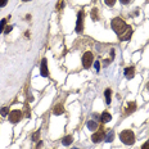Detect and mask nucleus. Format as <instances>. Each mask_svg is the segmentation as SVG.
I'll use <instances>...</instances> for the list:
<instances>
[{
    "instance_id": "nucleus-4",
    "label": "nucleus",
    "mask_w": 149,
    "mask_h": 149,
    "mask_svg": "<svg viewBox=\"0 0 149 149\" xmlns=\"http://www.w3.org/2000/svg\"><path fill=\"white\" fill-rule=\"evenodd\" d=\"M8 117H9V122L10 123H17L22 120V112L18 111V109L12 111V112H9Z\"/></svg>"
},
{
    "instance_id": "nucleus-10",
    "label": "nucleus",
    "mask_w": 149,
    "mask_h": 149,
    "mask_svg": "<svg viewBox=\"0 0 149 149\" xmlns=\"http://www.w3.org/2000/svg\"><path fill=\"white\" fill-rule=\"evenodd\" d=\"M53 112H54L55 116H59V114L64 113V108H63V105H62V104H57V105L54 107V109H53Z\"/></svg>"
},
{
    "instance_id": "nucleus-24",
    "label": "nucleus",
    "mask_w": 149,
    "mask_h": 149,
    "mask_svg": "<svg viewBox=\"0 0 149 149\" xmlns=\"http://www.w3.org/2000/svg\"><path fill=\"white\" fill-rule=\"evenodd\" d=\"M141 149H149V140H148V141H145L144 144H143Z\"/></svg>"
},
{
    "instance_id": "nucleus-2",
    "label": "nucleus",
    "mask_w": 149,
    "mask_h": 149,
    "mask_svg": "<svg viewBox=\"0 0 149 149\" xmlns=\"http://www.w3.org/2000/svg\"><path fill=\"white\" fill-rule=\"evenodd\" d=\"M111 26H112V30H113L114 32L117 33V35H120V33H121L123 30L126 29V26H127V24H126L125 22H123V21L121 19V18L116 17V18H113V19H112Z\"/></svg>"
},
{
    "instance_id": "nucleus-3",
    "label": "nucleus",
    "mask_w": 149,
    "mask_h": 149,
    "mask_svg": "<svg viewBox=\"0 0 149 149\" xmlns=\"http://www.w3.org/2000/svg\"><path fill=\"white\" fill-rule=\"evenodd\" d=\"M93 61H94V55H93V53L86 52L85 54L82 55V66H84V68H86V70H88V68L91 67Z\"/></svg>"
},
{
    "instance_id": "nucleus-5",
    "label": "nucleus",
    "mask_w": 149,
    "mask_h": 149,
    "mask_svg": "<svg viewBox=\"0 0 149 149\" xmlns=\"http://www.w3.org/2000/svg\"><path fill=\"white\" fill-rule=\"evenodd\" d=\"M131 33H132V29L130 26H126V29L118 35V39L121 41H126V40H129L131 37Z\"/></svg>"
},
{
    "instance_id": "nucleus-27",
    "label": "nucleus",
    "mask_w": 149,
    "mask_h": 149,
    "mask_svg": "<svg viewBox=\"0 0 149 149\" xmlns=\"http://www.w3.org/2000/svg\"><path fill=\"white\" fill-rule=\"evenodd\" d=\"M42 145V141H39V144H37V148H40Z\"/></svg>"
},
{
    "instance_id": "nucleus-9",
    "label": "nucleus",
    "mask_w": 149,
    "mask_h": 149,
    "mask_svg": "<svg viewBox=\"0 0 149 149\" xmlns=\"http://www.w3.org/2000/svg\"><path fill=\"white\" fill-rule=\"evenodd\" d=\"M135 74V67H127L125 68V76L127 79H132Z\"/></svg>"
},
{
    "instance_id": "nucleus-16",
    "label": "nucleus",
    "mask_w": 149,
    "mask_h": 149,
    "mask_svg": "<svg viewBox=\"0 0 149 149\" xmlns=\"http://www.w3.org/2000/svg\"><path fill=\"white\" fill-rule=\"evenodd\" d=\"M91 19H93V21H98V19H99V15H98V9H97V8L91 9Z\"/></svg>"
},
{
    "instance_id": "nucleus-8",
    "label": "nucleus",
    "mask_w": 149,
    "mask_h": 149,
    "mask_svg": "<svg viewBox=\"0 0 149 149\" xmlns=\"http://www.w3.org/2000/svg\"><path fill=\"white\" fill-rule=\"evenodd\" d=\"M76 31H77V32H81V31H82V12H80L79 15H77Z\"/></svg>"
},
{
    "instance_id": "nucleus-28",
    "label": "nucleus",
    "mask_w": 149,
    "mask_h": 149,
    "mask_svg": "<svg viewBox=\"0 0 149 149\" xmlns=\"http://www.w3.org/2000/svg\"><path fill=\"white\" fill-rule=\"evenodd\" d=\"M147 88H148V90H149V84H148V85H147Z\"/></svg>"
},
{
    "instance_id": "nucleus-13",
    "label": "nucleus",
    "mask_w": 149,
    "mask_h": 149,
    "mask_svg": "<svg viewBox=\"0 0 149 149\" xmlns=\"http://www.w3.org/2000/svg\"><path fill=\"white\" fill-rule=\"evenodd\" d=\"M88 129L91 130V131H95V130L98 129V123L95 122V121H89L88 122Z\"/></svg>"
},
{
    "instance_id": "nucleus-14",
    "label": "nucleus",
    "mask_w": 149,
    "mask_h": 149,
    "mask_svg": "<svg viewBox=\"0 0 149 149\" xmlns=\"http://www.w3.org/2000/svg\"><path fill=\"white\" fill-rule=\"evenodd\" d=\"M135 109H136V103L131 102V103H129V107H127V109H126V113H132Z\"/></svg>"
},
{
    "instance_id": "nucleus-21",
    "label": "nucleus",
    "mask_w": 149,
    "mask_h": 149,
    "mask_svg": "<svg viewBox=\"0 0 149 149\" xmlns=\"http://www.w3.org/2000/svg\"><path fill=\"white\" fill-rule=\"evenodd\" d=\"M114 3H116V0H105V4H107L108 7H113Z\"/></svg>"
},
{
    "instance_id": "nucleus-11",
    "label": "nucleus",
    "mask_w": 149,
    "mask_h": 149,
    "mask_svg": "<svg viewBox=\"0 0 149 149\" xmlns=\"http://www.w3.org/2000/svg\"><path fill=\"white\" fill-rule=\"evenodd\" d=\"M100 120H102V122L103 123H107V122H109V121L112 120V116L108 113V112H103L102 116H100Z\"/></svg>"
},
{
    "instance_id": "nucleus-19",
    "label": "nucleus",
    "mask_w": 149,
    "mask_h": 149,
    "mask_svg": "<svg viewBox=\"0 0 149 149\" xmlns=\"http://www.w3.org/2000/svg\"><path fill=\"white\" fill-rule=\"evenodd\" d=\"M112 140H113V132H109V134L107 135V138H105V141H107V143H111Z\"/></svg>"
},
{
    "instance_id": "nucleus-23",
    "label": "nucleus",
    "mask_w": 149,
    "mask_h": 149,
    "mask_svg": "<svg viewBox=\"0 0 149 149\" xmlns=\"http://www.w3.org/2000/svg\"><path fill=\"white\" fill-rule=\"evenodd\" d=\"M7 3H8V0H0V8L5 7V5H7Z\"/></svg>"
},
{
    "instance_id": "nucleus-25",
    "label": "nucleus",
    "mask_w": 149,
    "mask_h": 149,
    "mask_svg": "<svg viewBox=\"0 0 149 149\" xmlns=\"http://www.w3.org/2000/svg\"><path fill=\"white\" fill-rule=\"evenodd\" d=\"M99 64H100L99 62H95V68H97V71H99V68H100L99 67Z\"/></svg>"
},
{
    "instance_id": "nucleus-22",
    "label": "nucleus",
    "mask_w": 149,
    "mask_h": 149,
    "mask_svg": "<svg viewBox=\"0 0 149 149\" xmlns=\"http://www.w3.org/2000/svg\"><path fill=\"white\" fill-rule=\"evenodd\" d=\"M12 30H13V26H7V27L4 29V33H9Z\"/></svg>"
},
{
    "instance_id": "nucleus-12",
    "label": "nucleus",
    "mask_w": 149,
    "mask_h": 149,
    "mask_svg": "<svg viewBox=\"0 0 149 149\" xmlns=\"http://www.w3.org/2000/svg\"><path fill=\"white\" fill-rule=\"evenodd\" d=\"M72 141H73V138H72V136H70V135L64 136V139L62 140V143H63L64 147H67V145H71V144H72Z\"/></svg>"
},
{
    "instance_id": "nucleus-29",
    "label": "nucleus",
    "mask_w": 149,
    "mask_h": 149,
    "mask_svg": "<svg viewBox=\"0 0 149 149\" xmlns=\"http://www.w3.org/2000/svg\"><path fill=\"white\" fill-rule=\"evenodd\" d=\"M72 149H77V148H72Z\"/></svg>"
},
{
    "instance_id": "nucleus-18",
    "label": "nucleus",
    "mask_w": 149,
    "mask_h": 149,
    "mask_svg": "<svg viewBox=\"0 0 149 149\" xmlns=\"http://www.w3.org/2000/svg\"><path fill=\"white\" fill-rule=\"evenodd\" d=\"M0 114H1V116H8L9 114V107L1 108V109H0Z\"/></svg>"
},
{
    "instance_id": "nucleus-6",
    "label": "nucleus",
    "mask_w": 149,
    "mask_h": 149,
    "mask_svg": "<svg viewBox=\"0 0 149 149\" xmlns=\"http://www.w3.org/2000/svg\"><path fill=\"white\" fill-rule=\"evenodd\" d=\"M40 73H41L42 77H48L49 76V71H48V61L42 59L41 61V67H40Z\"/></svg>"
},
{
    "instance_id": "nucleus-1",
    "label": "nucleus",
    "mask_w": 149,
    "mask_h": 149,
    "mask_svg": "<svg viewBox=\"0 0 149 149\" xmlns=\"http://www.w3.org/2000/svg\"><path fill=\"white\" fill-rule=\"evenodd\" d=\"M120 139L126 145H132L135 143V135L131 130H123L120 134Z\"/></svg>"
},
{
    "instance_id": "nucleus-17",
    "label": "nucleus",
    "mask_w": 149,
    "mask_h": 149,
    "mask_svg": "<svg viewBox=\"0 0 149 149\" xmlns=\"http://www.w3.org/2000/svg\"><path fill=\"white\" fill-rule=\"evenodd\" d=\"M7 27V19L5 18H3L1 21H0V33H3V30Z\"/></svg>"
},
{
    "instance_id": "nucleus-15",
    "label": "nucleus",
    "mask_w": 149,
    "mask_h": 149,
    "mask_svg": "<svg viewBox=\"0 0 149 149\" xmlns=\"http://www.w3.org/2000/svg\"><path fill=\"white\" fill-rule=\"evenodd\" d=\"M111 94H112L111 89H107V90L104 91V97H105V100H107V104L111 103Z\"/></svg>"
},
{
    "instance_id": "nucleus-20",
    "label": "nucleus",
    "mask_w": 149,
    "mask_h": 149,
    "mask_svg": "<svg viewBox=\"0 0 149 149\" xmlns=\"http://www.w3.org/2000/svg\"><path fill=\"white\" fill-rule=\"evenodd\" d=\"M39 135H40V131H36L35 134L32 135V140H33V141H37V140H39Z\"/></svg>"
},
{
    "instance_id": "nucleus-7",
    "label": "nucleus",
    "mask_w": 149,
    "mask_h": 149,
    "mask_svg": "<svg viewBox=\"0 0 149 149\" xmlns=\"http://www.w3.org/2000/svg\"><path fill=\"white\" fill-rule=\"evenodd\" d=\"M103 136H104V132L100 130V131H98V132H95V134H93L91 140L94 141V143H99L100 140H103Z\"/></svg>"
},
{
    "instance_id": "nucleus-26",
    "label": "nucleus",
    "mask_w": 149,
    "mask_h": 149,
    "mask_svg": "<svg viewBox=\"0 0 149 149\" xmlns=\"http://www.w3.org/2000/svg\"><path fill=\"white\" fill-rule=\"evenodd\" d=\"M129 1H130V0H121V3H122V4H127Z\"/></svg>"
}]
</instances>
